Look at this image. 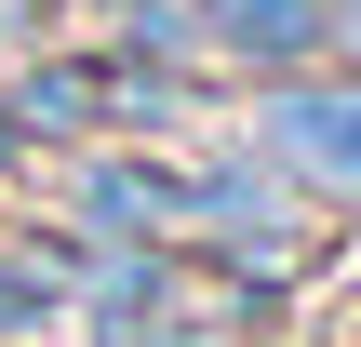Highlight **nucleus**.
I'll return each instance as SVG.
<instances>
[{"label": "nucleus", "mask_w": 361, "mask_h": 347, "mask_svg": "<svg viewBox=\"0 0 361 347\" xmlns=\"http://www.w3.org/2000/svg\"><path fill=\"white\" fill-rule=\"evenodd\" d=\"M80 214H94V227H121V241H161V227H188V174H174V160H121V147H107V160L80 174Z\"/></svg>", "instance_id": "2"}, {"label": "nucleus", "mask_w": 361, "mask_h": 347, "mask_svg": "<svg viewBox=\"0 0 361 347\" xmlns=\"http://www.w3.org/2000/svg\"><path fill=\"white\" fill-rule=\"evenodd\" d=\"M40 294H54V281H27V267H0V334H13V321H40Z\"/></svg>", "instance_id": "5"}, {"label": "nucleus", "mask_w": 361, "mask_h": 347, "mask_svg": "<svg viewBox=\"0 0 361 347\" xmlns=\"http://www.w3.org/2000/svg\"><path fill=\"white\" fill-rule=\"evenodd\" d=\"M13 120H27V134H94V120H107V107H94V67H27V80H13Z\"/></svg>", "instance_id": "4"}, {"label": "nucleus", "mask_w": 361, "mask_h": 347, "mask_svg": "<svg viewBox=\"0 0 361 347\" xmlns=\"http://www.w3.org/2000/svg\"><path fill=\"white\" fill-rule=\"evenodd\" d=\"M214 53H241V67H295V53H322V0H201L188 13Z\"/></svg>", "instance_id": "3"}, {"label": "nucleus", "mask_w": 361, "mask_h": 347, "mask_svg": "<svg viewBox=\"0 0 361 347\" xmlns=\"http://www.w3.org/2000/svg\"><path fill=\"white\" fill-rule=\"evenodd\" d=\"M268 160L308 187H361V94H268Z\"/></svg>", "instance_id": "1"}]
</instances>
